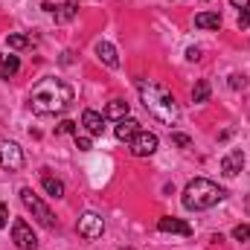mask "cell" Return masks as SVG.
<instances>
[{
	"label": "cell",
	"instance_id": "obj_13",
	"mask_svg": "<svg viewBox=\"0 0 250 250\" xmlns=\"http://www.w3.org/2000/svg\"><path fill=\"white\" fill-rule=\"evenodd\" d=\"M96 56L102 59V64H105V67H111V70H117V67H120L117 47H114L111 41H96Z\"/></svg>",
	"mask_w": 250,
	"mask_h": 250
},
{
	"label": "cell",
	"instance_id": "obj_9",
	"mask_svg": "<svg viewBox=\"0 0 250 250\" xmlns=\"http://www.w3.org/2000/svg\"><path fill=\"white\" fill-rule=\"evenodd\" d=\"M242 169H245V151L242 148H233L221 157V175L224 178H236Z\"/></svg>",
	"mask_w": 250,
	"mask_h": 250
},
{
	"label": "cell",
	"instance_id": "obj_5",
	"mask_svg": "<svg viewBox=\"0 0 250 250\" xmlns=\"http://www.w3.org/2000/svg\"><path fill=\"white\" fill-rule=\"evenodd\" d=\"M76 230H79V236L87 239V242L102 239V233H105V218H102L99 212H84V215H79Z\"/></svg>",
	"mask_w": 250,
	"mask_h": 250
},
{
	"label": "cell",
	"instance_id": "obj_18",
	"mask_svg": "<svg viewBox=\"0 0 250 250\" xmlns=\"http://www.w3.org/2000/svg\"><path fill=\"white\" fill-rule=\"evenodd\" d=\"M6 44H9V50L21 53V50H29V47H32V38H29V35H18V32H12V35H6Z\"/></svg>",
	"mask_w": 250,
	"mask_h": 250
},
{
	"label": "cell",
	"instance_id": "obj_23",
	"mask_svg": "<svg viewBox=\"0 0 250 250\" xmlns=\"http://www.w3.org/2000/svg\"><path fill=\"white\" fill-rule=\"evenodd\" d=\"M250 26V3L239 9V29H248Z\"/></svg>",
	"mask_w": 250,
	"mask_h": 250
},
{
	"label": "cell",
	"instance_id": "obj_10",
	"mask_svg": "<svg viewBox=\"0 0 250 250\" xmlns=\"http://www.w3.org/2000/svg\"><path fill=\"white\" fill-rule=\"evenodd\" d=\"M82 125H84V131H87L90 137H102V134H105V114L87 108V111L82 114Z\"/></svg>",
	"mask_w": 250,
	"mask_h": 250
},
{
	"label": "cell",
	"instance_id": "obj_14",
	"mask_svg": "<svg viewBox=\"0 0 250 250\" xmlns=\"http://www.w3.org/2000/svg\"><path fill=\"white\" fill-rule=\"evenodd\" d=\"M195 26L198 29H221V15L218 12H198L195 15Z\"/></svg>",
	"mask_w": 250,
	"mask_h": 250
},
{
	"label": "cell",
	"instance_id": "obj_12",
	"mask_svg": "<svg viewBox=\"0 0 250 250\" xmlns=\"http://www.w3.org/2000/svg\"><path fill=\"white\" fill-rule=\"evenodd\" d=\"M157 230H160V233H178V236H192V227H189L187 221H181V218H172V215L160 218V221H157Z\"/></svg>",
	"mask_w": 250,
	"mask_h": 250
},
{
	"label": "cell",
	"instance_id": "obj_24",
	"mask_svg": "<svg viewBox=\"0 0 250 250\" xmlns=\"http://www.w3.org/2000/svg\"><path fill=\"white\" fill-rule=\"evenodd\" d=\"M56 134H73V137H76V134H79V125L70 123V120H64V123L56 128Z\"/></svg>",
	"mask_w": 250,
	"mask_h": 250
},
{
	"label": "cell",
	"instance_id": "obj_26",
	"mask_svg": "<svg viewBox=\"0 0 250 250\" xmlns=\"http://www.w3.org/2000/svg\"><path fill=\"white\" fill-rule=\"evenodd\" d=\"M90 146H93L90 137H79V134H76V148H79V151H90Z\"/></svg>",
	"mask_w": 250,
	"mask_h": 250
},
{
	"label": "cell",
	"instance_id": "obj_8",
	"mask_svg": "<svg viewBox=\"0 0 250 250\" xmlns=\"http://www.w3.org/2000/svg\"><path fill=\"white\" fill-rule=\"evenodd\" d=\"M157 134H151V131H140L128 146H131V154L134 157H151L154 151H157Z\"/></svg>",
	"mask_w": 250,
	"mask_h": 250
},
{
	"label": "cell",
	"instance_id": "obj_28",
	"mask_svg": "<svg viewBox=\"0 0 250 250\" xmlns=\"http://www.w3.org/2000/svg\"><path fill=\"white\" fill-rule=\"evenodd\" d=\"M187 59H189V62H198V59H201V47H189Z\"/></svg>",
	"mask_w": 250,
	"mask_h": 250
},
{
	"label": "cell",
	"instance_id": "obj_31",
	"mask_svg": "<svg viewBox=\"0 0 250 250\" xmlns=\"http://www.w3.org/2000/svg\"><path fill=\"white\" fill-rule=\"evenodd\" d=\"M123 250H134V248H123Z\"/></svg>",
	"mask_w": 250,
	"mask_h": 250
},
{
	"label": "cell",
	"instance_id": "obj_27",
	"mask_svg": "<svg viewBox=\"0 0 250 250\" xmlns=\"http://www.w3.org/2000/svg\"><path fill=\"white\" fill-rule=\"evenodd\" d=\"M6 224H9V207H6V204L0 201V230H3Z\"/></svg>",
	"mask_w": 250,
	"mask_h": 250
},
{
	"label": "cell",
	"instance_id": "obj_2",
	"mask_svg": "<svg viewBox=\"0 0 250 250\" xmlns=\"http://www.w3.org/2000/svg\"><path fill=\"white\" fill-rule=\"evenodd\" d=\"M137 93L143 99V108L151 117H157L160 123H166V125L178 123L181 108H178V102H175V96H172L169 87H163V84H157L151 79H137Z\"/></svg>",
	"mask_w": 250,
	"mask_h": 250
},
{
	"label": "cell",
	"instance_id": "obj_19",
	"mask_svg": "<svg viewBox=\"0 0 250 250\" xmlns=\"http://www.w3.org/2000/svg\"><path fill=\"white\" fill-rule=\"evenodd\" d=\"M76 12H79V3H76V0H64L62 6H59V12H56V21H59V23L73 21V18H76Z\"/></svg>",
	"mask_w": 250,
	"mask_h": 250
},
{
	"label": "cell",
	"instance_id": "obj_22",
	"mask_svg": "<svg viewBox=\"0 0 250 250\" xmlns=\"http://www.w3.org/2000/svg\"><path fill=\"white\" fill-rule=\"evenodd\" d=\"M233 239H236V242H250V224L233 227Z\"/></svg>",
	"mask_w": 250,
	"mask_h": 250
},
{
	"label": "cell",
	"instance_id": "obj_7",
	"mask_svg": "<svg viewBox=\"0 0 250 250\" xmlns=\"http://www.w3.org/2000/svg\"><path fill=\"white\" fill-rule=\"evenodd\" d=\"M12 242L21 250H38V239H35L32 227H29L23 218H15V221H12Z\"/></svg>",
	"mask_w": 250,
	"mask_h": 250
},
{
	"label": "cell",
	"instance_id": "obj_21",
	"mask_svg": "<svg viewBox=\"0 0 250 250\" xmlns=\"http://www.w3.org/2000/svg\"><path fill=\"white\" fill-rule=\"evenodd\" d=\"M248 87V76L245 73H233L230 76V90H245Z\"/></svg>",
	"mask_w": 250,
	"mask_h": 250
},
{
	"label": "cell",
	"instance_id": "obj_4",
	"mask_svg": "<svg viewBox=\"0 0 250 250\" xmlns=\"http://www.w3.org/2000/svg\"><path fill=\"white\" fill-rule=\"evenodd\" d=\"M21 201H23V207L32 212V218H35L41 227H47V230H56V215L50 212V207H47V204H44V201H41V198H38V195H35L29 187L21 189Z\"/></svg>",
	"mask_w": 250,
	"mask_h": 250
},
{
	"label": "cell",
	"instance_id": "obj_30",
	"mask_svg": "<svg viewBox=\"0 0 250 250\" xmlns=\"http://www.w3.org/2000/svg\"><path fill=\"white\" fill-rule=\"evenodd\" d=\"M248 212H250V195H248Z\"/></svg>",
	"mask_w": 250,
	"mask_h": 250
},
{
	"label": "cell",
	"instance_id": "obj_25",
	"mask_svg": "<svg viewBox=\"0 0 250 250\" xmlns=\"http://www.w3.org/2000/svg\"><path fill=\"white\" fill-rule=\"evenodd\" d=\"M172 143L181 146V148H189V146H192V140H189L187 134H172Z\"/></svg>",
	"mask_w": 250,
	"mask_h": 250
},
{
	"label": "cell",
	"instance_id": "obj_15",
	"mask_svg": "<svg viewBox=\"0 0 250 250\" xmlns=\"http://www.w3.org/2000/svg\"><path fill=\"white\" fill-rule=\"evenodd\" d=\"M128 117V102L125 99H111L108 102V108H105V120H125Z\"/></svg>",
	"mask_w": 250,
	"mask_h": 250
},
{
	"label": "cell",
	"instance_id": "obj_3",
	"mask_svg": "<svg viewBox=\"0 0 250 250\" xmlns=\"http://www.w3.org/2000/svg\"><path fill=\"white\" fill-rule=\"evenodd\" d=\"M224 189L218 187L215 181H207V178H195L189 181L187 189H184V207L189 212H201V209H209L215 207L218 201H224Z\"/></svg>",
	"mask_w": 250,
	"mask_h": 250
},
{
	"label": "cell",
	"instance_id": "obj_6",
	"mask_svg": "<svg viewBox=\"0 0 250 250\" xmlns=\"http://www.w3.org/2000/svg\"><path fill=\"white\" fill-rule=\"evenodd\" d=\"M0 166L9 172H21L23 169V148L12 140H0Z\"/></svg>",
	"mask_w": 250,
	"mask_h": 250
},
{
	"label": "cell",
	"instance_id": "obj_29",
	"mask_svg": "<svg viewBox=\"0 0 250 250\" xmlns=\"http://www.w3.org/2000/svg\"><path fill=\"white\" fill-rule=\"evenodd\" d=\"M230 3H233V9H242V6H248L250 0H230Z\"/></svg>",
	"mask_w": 250,
	"mask_h": 250
},
{
	"label": "cell",
	"instance_id": "obj_17",
	"mask_svg": "<svg viewBox=\"0 0 250 250\" xmlns=\"http://www.w3.org/2000/svg\"><path fill=\"white\" fill-rule=\"evenodd\" d=\"M18 70H21V62H18V56H9V59H6V56L0 53V76H3V79H12Z\"/></svg>",
	"mask_w": 250,
	"mask_h": 250
},
{
	"label": "cell",
	"instance_id": "obj_20",
	"mask_svg": "<svg viewBox=\"0 0 250 250\" xmlns=\"http://www.w3.org/2000/svg\"><path fill=\"white\" fill-rule=\"evenodd\" d=\"M192 99H195L198 105L209 102V82H207V79H198V82H195V87H192Z\"/></svg>",
	"mask_w": 250,
	"mask_h": 250
},
{
	"label": "cell",
	"instance_id": "obj_11",
	"mask_svg": "<svg viewBox=\"0 0 250 250\" xmlns=\"http://www.w3.org/2000/svg\"><path fill=\"white\" fill-rule=\"evenodd\" d=\"M140 131H143L140 123H137V120H131V117H125V120H120V123L114 125V134H117V140H123V143H131Z\"/></svg>",
	"mask_w": 250,
	"mask_h": 250
},
{
	"label": "cell",
	"instance_id": "obj_16",
	"mask_svg": "<svg viewBox=\"0 0 250 250\" xmlns=\"http://www.w3.org/2000/svg\"><path fill=\"white\" fill-rule=\"evenodd\" d=\"M41 187H44V192L50 198H64V184L59 178H53V175H41Z\"/></svg>",
	"mask_w": 250,
	"mask_h": 250
},
{
	"label": "cell",
	"instance_id": "obj_1",
	"mask_svg": "<svg viewBox=\"0 0 250 250\" xmlns=\"http://www.w3.org/2000/svg\"><path fill=\"white\" fill-rule=\"evenodd\" d=\"M70 105H73V87H70L64 79H56V76L41 79V82L32 87V93H29V108H32V114H38V117L64 114Z\"/></svg>",
	"mask_w": 250,
	"mask_h": 250
}]
</instances>
